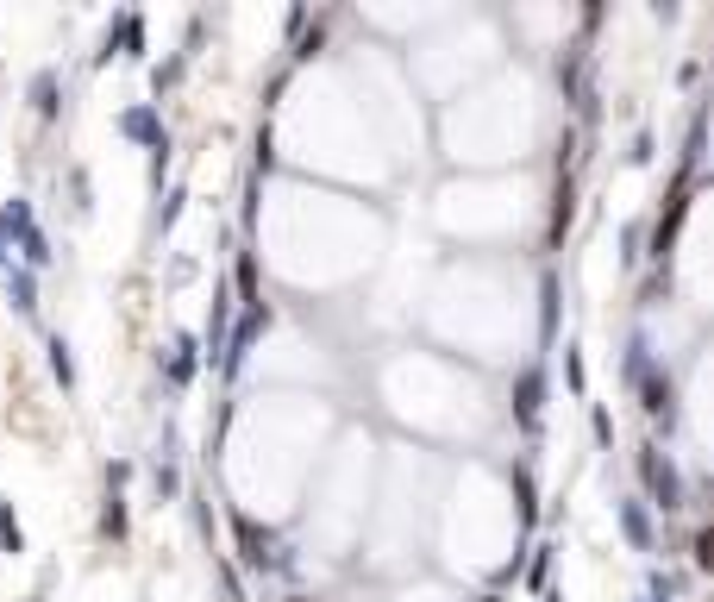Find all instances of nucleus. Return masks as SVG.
Returning a JSON list of instances; mask_svg holds the SVG:
<instances>
[{"label":"nucleus","instance_id":"nucleus-1","mask_svg":"<svg viewBox=\"0 0 714 602\" xmlns=\"http://www.w3.org/2000/svg\"><path fill=\"white\" fill-rule=\"evenodd\" d=\"M639 477L652 483V496H658V508H664V515H671V508H683V477H677V465H671V458H658V452L646 446V452H639Z\"/></svg>","mask_w":714,"mask_h":602},{"label":"nucleus","instance_id":"nucleus-2","mask_svg":"<svg viewBox=\"0 0 714 602\" xmlns=\"http://www.w3.org/2000/svg\"><path fill=\"white\" fill-rule=\"evenodd\" d=\"M539 396H545V370L539 364H527V370H520V383H514V421L520 427H539Z\"/></svg>","mask_w":714,"mask_h":602},{"label":"nucleus","instance_id":"nucleus-3","mask_svg":"<svg viewBox=\"0 0 714 602\" xmlns=\"http://www.w3.org/2000/svg\"><path fill=\"white\" fill-rule=\"evenodd\" d=\"M119 132L138 138V145H151V151H163V120H157V107H132L126 120H119Z\"/></svg>","mask_w":714,"mask_h":602},{"label":"nucleus","instance_id":"nucleus-4","mask_svg":"<svg viewBox=\"0 0 714 602\" xmlns=\"http://www.w3.org/2000/svg\"><path fill=\"white\" fill-rule=\"evenodd\" d=\"M614 515H621V534H627L639 552H652V515H646V502H621Z\"/></svg>","mask_w":714,"mask_h":602},{"label":"nucleus","instance_id":"nucleus-5","mask_svg":"<svg viewBox=\"0 0 714 602\" xmlns=\"http://www.w3.org/2000/svg\"><path fill=\"white\" fill-rule=\"evenodd\" d=\"M226 358V289H213V320H207V364Z\"/></svg>","mask_w":714,"mask_h":602},{"label":"nucleus","instance_id":"nucleus-6","mask_svg":"<svg viewBox=\"0 0 714 602\" xmlns=\"http://www.w3.org/2000/svg\"><path fill=\"white\" fill-rule=\"evenodd\" d=\"M646 377H652V339L633 333L627 339V383H646Z\"/></svg>","mask_w":714,"mask_h":602},{"label":"nucleus","instance_id":"nucleus-7","mask_svg":"<svg viewBox=\"0 0 714 602\" xmlns=\"http://www.w3.org/2000/svg\"><path fill=\"white\" fill-rule=\"evenodd\" d=\"M7 289H13V308H19V314H32V308H38V283H32V270H7Z\"/></svg>","mask_w":714,"mask_h":602},{"label":"nucleus","instance_id":"nucleus-8","mask_svg":"<svg viewBox=\"0 0 714 602\" xmlns=\"http://www.w3.org/2000/svg\"><path fill=\"white\" fill-rule=\"evenodd\" d=\"M238 534H245V559L251 565H270V534H257L251 521H238Z\"/></svg>","mask_w":714,"mask_h":602},{"label":"nucleus","instance_id":"nucleus-9","mask_svg":"<svg viewBox=\"0 0 714 602\" xmlns=\"http://www.w3.org/2000/svg\"><path fill=\"white\" fill-rule=\"evenodd\" d=\"M195 377V339H176V358H170V383Z\"/></svg>","mask_w":714,"mask_h":602},{"label":"nucleus","instance_id":"nucleus-10","mask_svg":"<svg viewBox=\"0 0 714 602\" xmlns=\"http://www.w3.org/2000/svg\"><path fill=\"white\" fill-rule=\"evenodd\" d=\"M51 370H57V383H63V389L76 383V358H69V345H63V339H51Z\"/></svg>","mask_w":714,"mask_h":602},{"label":"nucleus","instance_id":"nucleus-11","mask_svg":"<svg viewBox=\"0 0 714 602\" xmlns=\"http://www.w3.org/2000/svg\"><path fill=\"white\" fill-rule=\"evenodd\" d=\"M32 95H38V113H57V76H51V69L32 82Z\"/></svg>","mask_w":714,"mask_h":602},{"label":"nucleus","instance_id":"nucleus-12","mask_svg":"<svg viewBox=\"0 0 714 602\" xmlns=\"http://www.w3.org/2000/svg\"><path fill=\"white\" fill-rule=\"evenodd\" d=\"M19 245H26V264H38V270H44V264H51V245H44V233H38V226H32V233H26V239H19Z\"/></svg>","mask_w":714,"mask_h":602},{"label":"nucleus","instance_id":"nucleus-13","mask_svg":"<svg viewBox=\"0 0 714 602\" xmlns=\"http://www.w3.org/2000/svg\"><path fill=\"white\" fill-rule=\"evenodd\" d=\"M0 546H7V552L26 546V534H19V521H13V508H0Z\"/></svg>","mask_w":714,"mask_h":602},{"label":"nucleus","instance_id":"nucleus-14","mask_svg":"<svg viewBox=\"0 0 714 602\" xmlns=\"http://www.w3.org/2000/svg\"><path fill=\"white\" fill-rule=\"evenodd\" d=\"M558 333V276H545V339Z\"/></svg>","mask_w":714,"mask_h":602},{"label":"nucleus","instance_id":"nucleus-15","mask_svg":"<svg viewBox=\"0 0 714 602\" xmlns=\"http://www.w3.org/2000/svg\"><path fill=\"white\" fill-rule=\"evenodd\" d=\"M101 527H107V534L119 540V534H126V508H119V496H107V515H101Z\"/></svg>","mask_w":714,"mask_h":602},{"label":"nucleus","instance_id":"nucleus-16","mask_svg":"<svg viewBox=\"0 0 714 602\" xmlns=\"http://www.w3.org/2000/svg\"><path fill=\"white\" fill-rule=\"evenodd\" d=\"M157 496H176V465H157Z\"/></svg>","mask_w":714,"mask_h":602},{"label":"nucleus","instance_id":"nucleus-17","mask_svg":"<svg viewBox=\"0 0 714 602\" xmlns=\"http://www.w3.org/2000/svg\"><path fill=\"white\" fill-rule=\"evenodd\" d=\"M483 602H502V596H483Z\"/></svg>","mask_w":714,"mask_h":602},{"label":"nucleus","instance_id":"nucleus-18","mask_svg":"<svg viewBox=\"0 0 714 602\" xmlns=\"http://www.w3.org/2000/svg\"><path fill=\"white\" fill-rule=\"evenodd\" d=\"M646 602H652V596H646Z\"/></svg>","mask_w":714,"mask_h":602}]
</instances>
